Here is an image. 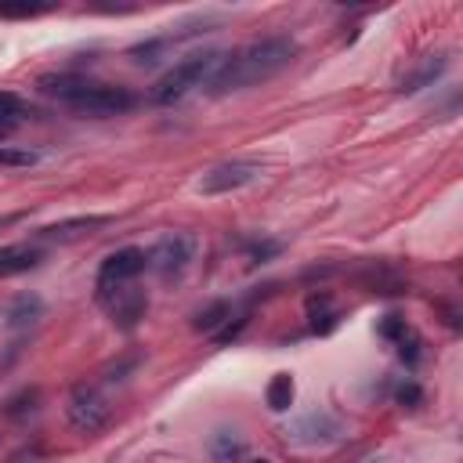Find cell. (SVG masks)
Here are the masks:
<instances>
[{
    "instance_id": "cell-4",
    "label": "cell",
    "mask_w": 463,
    "mask_h": 463,
    "mask_svg": "<svg viewBox=\"0 0 463 463\" xmlns=\"http://www.w3.org/2000/svg\"><path fill=\"white\" fill-rule=\"evenodd\" d=\"M145 268H148V257L137 246H127V250L109 253L101 260V268H98V282H94L98 286V297H105V293H112L119 286H130Z\"/></svg>"
},
{
    "instance_id": "cell-23",
    "label": "cell",
    "mask_w": 463,
    "mask_h": 463,
    "mask_svg": "<svg viewBox=\"0 0 463 463\" xmlns=\"http://www.w3.org/2000/svg\"><path fill=\"white\" fill-rule=\"evenodd\" d=\"M279 250H282V242H253V246H250V257H253V260H268V257H275Z\"/></svg>"
},
{
    "instance_id": "cell-13",
    "label": "cell",
    "mask_w": 463,
    "mask_h": 463,
    "mask_svg": "<svg viewBox=\"0 0 463 463\" xmlns=\"http://www.w3.org/2000/svg\"><path fill=\"white\" fill-rule=\"evenodd\" d=\"M109 217H72V221H58V224H51V228H43L40 235L43 239H76V235H83V232H90V228H98V224H105Z\"/></svg>"
},
{
    "instance_id": "cell-5",
    "label": "cell",
    "mask_w": 463,
    "mask_h": 463,
    "mask_svg": "<svg viewBox=\"0 0 463 463\" xmlns=\"http://www.w3.org/2000/svg\"><path fill=\"white\" fill-rule=\"evenodd\" d=\"M145 257H148V268H152L156 275H163V279L181 275V271L188 268V260L195 257V235H188V232L163 235Z\"/></svg>"
},
{
    "instance_id": "cell-15",
    "label": "cell",
    "mask_w": 463,
    "mask_h": 463,
    "mask_svg": "<svg viewBox=\"0 0 463 463\" xmlns=\"http://www.w3.org/2000/svg\"><path fill=\"white\" fill-rule=\"evenodd\" d=\"M40 311H43V300H40L36 293H22V297L11 304L7 322H11V326H29V322L40 318Z\"/></svg>"
},
{
    "instance_id": "cell-19",
    "label": "cell",
    "mask_w": 463,
    "mask_h": 463,
    "mask_svg": "<svg viewBox=\"0 0 463 463\" xmlns=\"http://www.w3.org/2000/svg\"><path fill=\"white\" fill-rule=\"evenodd\" d=\"M166 43H170V40H163V36H159V40H148V43H137V47H130V58H134L137 65H156L159 54L166 51Z\"/></svg>"
},
{
    "instance_id": "cell-6",
    "label": "cell",
    "mask_w": 463,
    "mask_h": 463,
    "mask_svg": "<svg viewBox=\"0 0 463 463\" xmlns=\"http://www.w3.org/2000/svg\"><path fill=\"white\" fill-rule=\"evenodd\" d=\"M65 416H69V423H72L76 430L94 434V430H101V427L109 423V402H105V394H101L98 387L80 383V387H72V394H69Z\"/></svg>"
},
{
    "instance_id": "cell-18",
    "label": "cell",
    "mask_w": 463,
    "mask_h": 463,
    "mask_svg": "<svg viewBox=\"0 0 463 463\" xmlns=\"http://www.w3.org/2000/svg\"><path fill=\"white\" fill-rule=\"evenodd\" d=\"M36 402H40V391H36V387H22L14 398H7V405H4V416H11V420H22V416H29V412L36 409Z\"/></svg>"
},
{
    "instance_id": "cell-3",
    "label": "cell",
    "mask_w": 463,
    "mask_h": 463,
    "mask_svg": "<svg viewBox=\"0 0 463 463\" xmlns=\"http://www.w3.org/2000/svg\"><path fill=\"white\" fill-rule=\"evenodd\" d=\"M221 61H224L221 51H199V54L181 58L174 69H166V72L159 76V83L152 87V101H156V105H174V101H181L188 90L206 87V83L213 80V72L221 69Z\"/></svg>"
},
{
    "instance_id": "cell-20",
    "label": "cell",
    "mask_w": 463,
    "mask_h": 463,
    "mask_svg": "<svg viewBox=\"0 0 463 463\" xmlns=\"http://www.w3.org/2000/svg\"><path fill=\"white\" fill-rule=\"evenodd\" d=\"M376 333H380L383 340H391V344H402V340L409 336V326H405L402 315H383L380 326H376Z\"/></svg>"
},
{
    "instance_id": "cell-16",
    "label": "cell",
    "mask_w": 463,
    "mask_h": 463,
    "mask_svg": "<svg viewBox=\"0 0 463 463\" xmlns=\"http://www.w3.org/2000/svg\"><path fill=\"white\" fill-rule=\"evenodd\" d=\"M307 315H311V329L315 333H329L336 326V311H333V304H329L326 293H318V297L307 300Z\"/></svg>"
},
{
    "instance_id": "cell-12",
    "label": "cell",
    "mask_w": 463,
    "mask_h": 463,
    "mask_svg": "<svg viewBox=\"0 0 463 463\" xmlns=\"http://www.w3.org/2000/svg\"><path fill=\"white\" fill-rule=\"evenodd\" d=\"M293 394H297V383H293L289 373H275L271 383H268V391H264L271 412H286V409L293 405Z\"/></svg>"
},
{
    "instance_id": "cell-14",
    "label": "cell",
    "mask_w": 463,
    "mask_h": 463,
    "mask_svg": "<svg viewBox=\"0 0 463 463\" xmlns=\"http://www.w3.org/2000/svg\"><path fill=\"white\" fill-rule=\"evenodd\" d=\"M210 456H213V463H235L242 456V438L235 430H217L210 438Z\"/></svg>"
},
{
    "instance_id": "cell-26",
    "label": "cell",
    "mask_w": 463,
    "mask_h": 463,
    "mask_svg": "<svg viewBox=\"0 0 463 463\" xmlns=\"http://www.w3.org/2000/svg\"><path fill=\"white\" fill-rule=\"evenodd\" d=\"M250 463H268V459H250Z\"/></svg>"
},
{
    "instance_id": "cell-25",
    "label": "cell",
    "mask_w": 463,
    "mask_h": 463,
    "mask_svg": "<svg viewBox=\"0 0 463 463\" xmlns=\"http://www.w3.org/2000/svg\"><path fill=\"white\" fill-rule=\"evenodd\" d=\"M11 463H40V459H36V456H14Z\"/></svg>"
},
{
    "instance_id": "cell-24",
    "label": "cell",
    "mask_w": 463,
    "mask_h": 463,
    "mask_svg": "<svg viewBox=\"0 0 463 463\" xmlns=\"http://www.w3.org/2000/svg\"><path fill=\"white\" fill-rule=\"evenodd\" d=\"M134 365H137V358H127V362L112 365V369L105 373V380H109V383H116V380H123V373H127V369H134Z\"/></svg>"
},
{
    "instance_id": "cell-11",
    "label": "cell",
    "mask_w": 463,
    "mask_h": 463,
    "mask_svg": "<svg viewBox=\"0 0 463 463\" xmlns=\"http://www.w3.org/2000/svg\"><path fill=\"white\" fill-rule=\"evenodd\" d=\"M445 65H449V58H445V54H427V58H423V61H420V65L402 80V90H405V94H416V90L430 87V83L445 72Z\"/></svg>"
},
{
    "instance_id": "cell-2",
    "label": "cell",
    "mask_w": 463,
    "mask_h": 463,
    "mask_svg": "<svg viewBox=\"0 0 463 463\" xmlns=\"http://www.w3.org/2000/svg\"><path fill=\"white\" fill-rule=\"evenodd\" d=\"M40 90L72 105L76 112H90V116H119L127 109L137 105V94L127 87H109V83H94L72 72H51L40 76Z\"/></svg>"
},
{
    "instance_id": "cell-1",
    "label": "cell",
    "mask_w": 463,
    "mask_h": 463,
    "mask_svg": "<svg viewBox=\"0 0 463 463\" xmlns=\"http://www.w3.org/2000/svg\"><path fill=\"white\" fill-rule=\"evenodd\" d=\"M297 58V43L289 36H264L246 43L235 54H224L221 69L213 72V80L206 83L210 94H232V90H246L257 83H268L271 76H279L289 61Z\"/></svg>"
},
{
    "instance_id": "cell-7",
    "label": "cell",
    "mask_w": 463,
    "mask_h": 463,
    "mask_svg": "<svg viewBox=\"0 0 463 463\" xmlns=\"http://www.w3.org/2000/svg\"><path fill=\"white\" fill-rule=\"evenodd\" d=\"M257 177H260V166H257V163L232 159V163H221V166L206 170L195 188H199L203 195H228V192H239V188L253 184Z\"/></svg>"
},
{
    "instance_id": "cell-9",
    "label": "cell",
    "mask_w": 463,
    "mask_h": 463,
    "mask_svg": "<svg viewBox=\"0 0 463 463\" xmlns=\"http://www.w3.org/2000/svg\"><path fill=\"white\" fill-rule=\"evenodd\" d=\"M286 434H289V441H297V445H329V441H336V438L344 434V427H340V420L329 416V412H307V416L293 420Z\"/></svg>"
},
{
    "instance_id": "cell-17",
    "label": "cell",
    "mask_w": 463,
    "mask_h": 463,
    "mask_svg": "<svg viewBox=\"0 0 463 463\" xmlns=\"http://www.w3.org/2000/svg\"><path fill=\"white\" fill-rule=\"evenodd\" d=\"M232 318V304L228 300H213L210 307H203L199 315H195V329H203V333H213L221 322H228Z\"/></svg>"
},
{
    "instance_id": "cell-10",
    "label": "cell",
    "mask_w": 463,
    "mask_h": 463,
    "mask_svg": "<svg viewBox=\"0 0 463 463\" xmlns=\"http://www.w3.org/2000/svg\"><path fill=\"white\" fill-rule=\"evenodd\" d=\"M40 260H43V250L36 242H7V246H0V279L33 271Z\"/></svg>"
},
{
    "instance_id": "cell-21",
    "label": "cell",
    "mask_w": 463,
    "mask_h": 463,
    "mask_svg": "<svg viewBox=\"0 0 463 463\" xmlns=\"http://www.w3.org/2000/svg\"><path fill=\"white\" fill-rule=\"evenodd\" d=\"M40 156L29 152V148H11V145H0V166H33Z\"/></svg>"
},
{
    "instance_id": "cell-8",
    "label": "cell",
    "mask_w": 463,
    "mask_h": 463,
    "mask_svg": "<svg viewBox=\"0 0 463 463\" xmlns=\"http://www.w3.org/2000/svg\"><path fill=\"white\" fill-rule=\"evenodd\" d=\"M98 304L112 315V322H116L119 329H134L137 318H141L145 307H148V297H145V289H137V286L130 282V286H119V289L98 297Z\"/></svg>"
},
{
    "instance_id": "cell-22",
    "label": "cell",
    "mask_w": 463,
    "mask_h": 463,
    "mask_svg": "<svg viewBox=\"0 0 463 463\" xmlns=\"http://www.w3.org/2000/svg\"><path fill=\"white\" fill-rule=\"evenodd\" d=\"M394 402H398V405H405V409H416V405L423 402V387H420V383H412V380H405V383L394 391Z\"/></svg>"
}]
</instances>
